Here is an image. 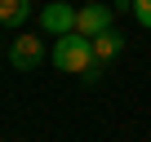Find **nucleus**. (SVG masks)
<instances>
[{
	"mask_svg": "<svg viewBox=\"0 0 151 142\" xmlns=\"http://www.w3.org/2000/svg\"><path fill=\"white\" fill-rule=\"evenodd\" d=\"M129 5H133V18L142 27H151V0H129Z\"/></svg>",
	"mask_w": 151,
	"mask_h": 142,
	"instance_id": "nucleus-7",
	"label": "nucleus"
},
{
	"mask_svg": "<svg viewBox=\"0 0 151 142\" xmlns=\"http://www.w3.org/2000/svg\"><path fill=\"white\" fill-rule=\"evenodd\" d=\"M76 14L80 9H71L67 0H53V5H45V14H40V27L49 36H67V31H76Z\"/></svg>",
	"mask_w": 151,
	"mask_h": 142,
	"instance_id": "nucleus-3",
	"label": "nucleus"
},
{
	"mask_svg": "<svg viewBox=\"0 0 151 142\" xmlns=\"http://www.w3.org/2000/svg\"><path fill=\"white\" fill-rule=\"evenodd\" d=\"M31 14V0H0V27H22Z\"/></svg>",
	"mask_w": 151,
	"mask_h": 142,
	"instance_id": "nucleus-6",
	"label": "nucleus"
},
{
	"mask_svg": "<svg viewBox=\"0 0 151 142\" xmlns=\"http://www.w3.org/2000/svg\"><path fill=\"white\" fill-rule=\"evenodd\" d=\"M9 62H14L18 71H36V67L45 62V40H40V36H27V31H22V36H18L14 44H9Z\"/></svg>",
	"mask_w": 151,
	"mask_h": 142,
	"instance_id": "nucleus-2",
	"label": "nucleus"
},
{
	"mask_svg": "<svg viewBox=\"0 0 151 142\" xmlns=\"http://www.w3.org/2000/svg\"><path fill=\"white\" fill-rule=\"evenodd\" d=\"M53 67L67 71V76H85L89 67H98V58H93V40L80 36V31L58 36V44H53Z\"/></svg>",
	"mask_w": 151,
	"mask_h": 142,
	"instance_id": "nucleus-1",
	"label": "nucleus"
},
{
	"mask_svg": "<svg viewBox=\"0 0 151 142\" xmlns=\"http://www.w3.org/2000/svg\"><path fill=\"white\" fill-rule=\"evenodd\" d=\"M120 49H124V36H120L116 27H107V31H98V36H93V58H98V62H111Z\"/></svg>",
	"mask_w": 151,
	"mask_h": 142,
	"instance_id": "nucleus-5",
	"label": "nucleus"
},
{
	"mask_svg": "<svg viewBox=\"0 0 151 142\" xmlns=\"http://www.w3.org/2000/svg\"><path fill=\"white\" fill-rule=\"evenodd\" d=\"M111 27V5H85L80 14H76V31L80 36H98V31H107Z\"/></svg>",
	"mask_w": 151,
	"mask_h": 142,
	"instance_id": "nucleus-4",
	"label": "nucleus"
}]
</instances>
